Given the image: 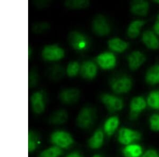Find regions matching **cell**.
<instances>
[{"mask_svg": "<svg viewBox=\"0 0 159 157\" xmlns=\"http://www.w3.org/2000/svg\"><path fill=\"white\" fill-rule=\"evenodd\" d=\"M96 112L90 107H83L76 119V124L79 128L86 130L91 128L94 123Z\"/></svg>", "mask_w": 159, "mask_h": 157, "instance_id": "obj_1", "label": "cell"}, {"mask_svg": "<svg viewBox=\"0 0 159 157\" xmlns=\"http://www.w3.org/2000/svg\"><path fill=\"white\" fill-rule=\"evenodd\" d=\"M50 141L53 146L61 149H66L74 143V139L72 135L63 130H57L51 134Z\"/></svg>", "mask_w": 159, "mask_h": 157, "instance_id": "obj_2", "label": "cell"}, {"mask_svg": "<svg viewBox=\"0 0 159 157\" xmlns=\"http://www.w3.org/2000/svg\"><path fill=\"white\" fill-rule=\"evenodd\" d=\"M142 135L138 131L127 128L120 129L118 134V141L122 145L134 144V143L141 140Z\"/></svg>", "mask_w": 159, "mask_h": 157, "instance_id": "obj_3", "label": "cell"}, {"mask_svg": "<svg viewBox=\"0 0 159 157\" xmlns=\"http://www.w3.org/2000/svg\"><path fill=\"white\" fill-rule=\"evenodd\" d=\"M92 29L93 32L99 36H106L111 31L110 26L106 18L102 15H96L92 21Z\"/></svg>", "mask_w": 159, "mask_h": 157, "instance_id": "obj_4", "label": "cell"}, {"mask_svg": "<svg viewBox=\"0 0 159 157\" xmlns=\"http://www.w3.org/2000/svg\"><path fill=\"white\" fill-rule=\"evenodd\" d=\"M67 41L69 45L76 50H83L86 49L89 45L87 37L77 31H72L69 33Z\"/></svg>", "mask_w": 159, "mask_h": 157, "instance_id": "obj_5", "label": "cell"}, {"mask_svg": "<svg viewBox=\"0 0 159 157\" xmlns=\"http://www.w3.org/2000/svg\"><path fill=\"white\" fill-rule=\"evenodd\" d=\"M100 99L109 112L111 113L121 110L124 107V102L121 98L109 94H103Z\"/></svg>", "mask_w": 159, "mask_h": 157, "instance_id": "obj_6", "label": "cell"}, {"mask_svg": "<svg viewBox=\"0 0 159 157\" xmlns=\"http://www.w3.org/2000/svg\"><path fill=\"white\" fill-rule=\"evenodd\" d=\"M42 57L47 61H57L63 58L65 55L64 51L58 46L47 45L42 51Z\"/></svg>", "mask_w": 159, "mask_h": 157, "instance_id": "obj_7", "label": "cell"}, {"mask_svg": "<svg viewBox=\"0 0 159 157\" xmlns=\"http://www.w3.org/2000/svg\"><path fill=\"white\" fill-rule=\"evenodd\" d=\"M133 86L132 80L128 76H121L112 81L111 87L114 92L124 94L129 92Z\"/></svg>", "mask_w": 159, "mask_h": 157, "instance_id": "obj_8", "label": "cell"}, {"mask_svg": "<svg viewBox=\"0 0 159 157\" xmlns=\"http://www.w3.org/2000/svg\"><path fill=\"white\" fill-rule=\"evenodd\" d=\"M80 98V92L75 88L64 89L59 94V99L64 104H74L79 101Z\"/></svg>", "mask_w": 159, "mask_h": 157, "instance_id": "obj_9", "label": "cell"}, {"mask_svg": "<svg viewBox=\"0 0 159 157\" xmlns=\"http://www.w3.org/2000/svg\"><path fill=\"white\" fill-rule=\"evenodd\" d=\"M31 104L33 112L35 114L43 113L46 108L45 94L42 91L34 93L31 96Z\"/></svg>", "mask_w": 159, "mask_h": 157, "instance_id": "obj_10", "label": "cell"}, {"mask_svg": "<svg viewBox=\"0 0 159 157\" xmlns=\"http://www.w3.org/2000/svg\"><path fill=\"white\" fill-rule=\"evenodd\" d=\"M147 107V102L141 96L135 97L132 99L130 104V119H137L139 114Z\"/></svg>", "mask_w": 159, "mask_h": 157, "instance_id": "obj_11", "label": "cell"}, {"mask_svg": "<svg viewBox=\"0 0 159 157\" xmlns=\"http://www.w3.org/2000/svg\"><path fill=\"white\" fill-rule=\"evenodd\" d=\"M96 61L100 67L103 69H110L115 67L116 58L111 52H105L99 55Z\"/></svg>", "mask_w": 159, "mask_h": 157, "instance_id": "obj_12", "label": "cell"}, {"mask_svg": "<svg viewBox=\"0 0 159 157\" xmlns=\"http://www.w3.org/2000/svg\"><path fill=\"white\" fill-rule=\"evenodd\" d=\"M129 67L132 71H136L146 61V57L139 51H134L127 57Z\"/></svg>", "mask_w": 159, "mask_h": 157, "instance_id": "obj_13", "label": "cell"}, {"mask_svg": "<svg viewBox=\"0 0 159 157\" xmlns=\"http://www.w3.org/2000/svg\"><path fill=\"white\" fill-rule=\"evenodd\" d=\"M80 72L82 77L87 80H92L97 75V67L93 62L86 61L82 64Z\"/></svg>", "mask_w": 159, "mask_h": 157, "instance_id": "obj_14", "label": "cell"}, {"mask_svg": "<svg viewBox=\"0 0 159 157\" xmlns=\"http://www.w3.org/2000/svg\"><path fill=\"white\" fill-rule=\"evenodd\" d=\"M104 131L101 129H98L93 134L88 141L89 148L92 149H98L101 148L104 143Z\"/></svg>", "mask_w": 159, "mask_h": 157, "instance_id": "obj_15", "label": "cell"}, {"mask_svg": "<svg viewBox=\"0 0 159 157\" xmlns=\"http://www.w3.org/2000/svg\"><path fill=\"white\" fill-rule=\"evenodd\" d=\"M149 10V4L146 1H134L130 5V11L133 14L145 16L148 14Z\"/></svg>", "mask_w": 159, "mask_h": 157, "instance_id": "obj_16", "label": "cell"}, {"mask_svg": "<svg viewBox=\"0 0 159 157\" xmlns=\"http://www.w3.org/2000/svg\"><path fill=\"white\" fill-rule=\"evenodd\" d=\"M69 115L66 111L60 109L55 111L51 114L49 118V122L52 125H61L67 122Z\"/></svg>", "mask_w": 159, "mask_h": 157, "instance_id": "obj_17", "label": "cell"}, {"mask_svg": "<svg viewBox=\"0 0 159 157\" xmlns=\"http://www.w3.org/2000/svg\"><path fill=\"white\" fill-rule=\"evenodd\" d=\"M142 40L148 48L153 50L159 48V40L155 33L150 30H147L143 33Z\"/></svg>", "mask_w": 159, "mask_h": 157, "instance_id": "obj_18", "label": "cell"}, {"mask_svg": "<svg viewBox=\"0 0 159 157\" xmlns=\"http://www.w3.org/2000/svg\"><path fill=\"white\" fill-rule=\"evenodd\" d=\"M47 74V76L51 80L54 81H58L65 76V69L61 65H53L48 69Z\"/></svg>", "mask_w": 159, "mask_h": 157, "instance_id": "obj_19", "label": "cell"}, {"mask_svg": "<svg viewBox=\"0 0 159 157\" xmlns=\"http://www.w3.org/2000/svg\"><path fill=\"white\" fill-rule=\"evenodd\" d=\"M119 124V118L116 116H111L105 122L103 126V131L109 137L112 136L116 132Z\"/></svg>", "mask_w": 159, "mask_h": 157, "instance_id": "obj_20", "label": "cell"}, {"mask_svg": "<svg viewBox=\"0 0 159 157\" xmlns=\"http://www.w3.org/2000/svg\"><path fill=\"white\" fill-rule=\"evenodd\" d=\"M146 22L143 20H134L130 23L127 29V34L129 38L135 39L139 36L140 29L144 25Z\"/></svg>", "mask_w": 159, "mask_h": 157, "instance_id": "obj_21", "label": "cell"}, {"mask_svg": "<svg viewBox=\"0 0 159 157\" xmlns=\"http://www.w3.org/2000/svg\"><path fill=\"white\" fill-rule=\"evenodd\" d=\"M122 154L124 157H140L143 154V150L139 145L132 144L123 148Z\"/></svg>", "mask_w": 159, "mask_h": 157, "instance_id": "obj_22", "label": "cell"}, {"mask_svg": "<svg viewBox=\"0 0 159 157\" xmlns=\"http://www.w3.org/2000/svg\"><path fill=\"white\" fill-rule=\"evenodd\" d=\"M108 45L111 50L117 52H122L126 50L129 47V44L120 38H112L109 40Z\"/></svg>", "mask_w": 159, "mask_h": 157, "instance_id": "obj_23", "label": "cell"}, {"mask_svg": "<svg viewBox=\"0 0 159 157\" xmlns=\"http://www.w3.org/2000/svg\"><path fill=\"white\" fill-rule=\"evenodd\" d=\"M145 80L150 85L159 83V64L154 65L147 72Z\"/></svg>", "mask_w": 159, "mask_h": 157, "instance_id": "obj_24", "label": "cell"}, {"mask_svg": "<svg viewBox=\"0 0 159 157\" xmlns=\"http://www.w3.org/2000/svg\"><path fill=\"white\" fill-rule=\"evenodd\" d=\"M64 6L70 10L83 9L90 6V2L85 0H68L64 2Z\"/></svg>", "mask_w": 159, "mask_h": 157, "instance_id": "obj_25", "label": "cell"}, {"mask_svg": "<svg viewBox=\"0 0 159 157\" xmlns=\"http://www.w3.org/2000/svg\"><path fill=\"white\" fill-rule=\"evenodd\" d=\"M63 154V149L53 146L42 151L38 157H60Z\"/></svg>", "mask_w": 159, "mask_h": 157, "instance_id": "obj_26", "label": "cell"}, {"mask_svg": "<svg viewBox=\"0 0 159 157\" xmlns=\"http://www.w3.org/2000/svg\"><path fill=\"white\" fill-rule=\"evenodd\" d=\"M50 27L49 24L46 22H38L32 25L31 30L34 34H43L49 30Z\"/></svg>", "mask_w": 159, "mask_h": 157, "instance_id": "obj_27", "label": "cell"}, {"mask_svg": "<svg viewBox=\"0 0 159 157\" xmlns=\"http://www.w3.org/2000/svg\"><path fill=\"white\" fill-rule=\"evenodd\" d=\"M147 103L151 108L159 109V90L150 93L148 97Z\"/></svg>", "mask_w": 159, "mask_h": 157, "instance_id": "obj_28", "label": "cell"}, {"mask_svg": "<svg viewBox=\"0 0 159 157\" xmlns=\"http://www.w3.org/2000/svg\"><path fill=\"white\" fill-rule=\"evenodd\" d=\"M39 141L36 134L33 131L28 133V152L31 153L34 152L38 148Z\"/></svg>", "mask_w": 159, "mask_h": 157, "instance_id": "obj_29", "label": "cell"}, {"mask_svg": "<svg viewBox=\"0 0 159 157\" xmlns=\"http://www.w3.org/2000/svg\"><path fill=\"white\" fill-rule=\"evenodd\" d=\"M80 68L81 67L78 62H70L67 65V68L66 70L67 76L70 77L76 76L79 71H80Z\"/></svg>", "mask_w": 159, "mask_h": 157, "instance_id": "obj_30", "label": "cell"}, {"mask_svg": "<svg viewBox=\"0 0 159 157\" xmlns=\"http://www.w3.org/2000/svg\"><path fill=\"white\" fill-rule=\"evenodd\" d=\"M39 81L38 72L36 69H33L29 73L28 85L29 88H32L37 85Z\"/></svg>", "mask_w": 159, "mask_h": 157, "instance_id": "obj_31", "label": "cell"}, {"mask_svg": "<svg viewBox=\"0 0 159 157\" xmlns=\"http://www.w3.org/2000/svg\"><path fill=\"white\" fill-rule=\"evenodd\" d=\"M150 128L151 129L155 131H159V116L157 114L152 115L150 119Z\"/></svg>", "mask_w": 159, "mask_h": 157, "instance_id": "obj_32", "label": "cell"}, {"mask_svg": "<svg viewBox=\"0 0 159 157\" xmlns=\"http://www.w3.org/2000/svg\"><path fill=\"white\" fill-rule=\"evenodd\" d=\"M140 157H159V155L156 150L149 149L142 154Z\"/></svg>", "mask_w": 159, "mask_h": 157, "instance_id": "obj_33", "label": "cell"}, {"mask_svg": "<svg viewBox=\"0 0 159 157\" xmlns=\"http://www.w3.org/2000/svg\"><path fill=\"white\" fill-rule=\"evenodd\" d=\"M49 1H36L34 2V4L38 8H43L45 7H46L49 3Z\"/></svg>", "mask_w": 159, "mask_h": 157, "instance_id": "obj_34", "label": "cell"}, {"mask_svg": "<svg viewBox=\"0 0 159 157\" xmlns=\"http://www.w3.org/2000/svg\"><path fill=\"white\" fill-rule=\"evenodd\" d=\"M153 29L154 32L157 34L159 35V14L157 15V17L156 22L154 25Z\"/></svg>", "mask_w": 159, "mask_h": 157, "instance_id": "obj_35", "label": "cell"}, {"mask_svg": "<svg viewBox=\"0 0 159 157\" xmlns=\"http://www.w3.org/2000/svg\"><path fill=\"white\" fill-rule=\"evenodd\" d=\"M65 157H83L81 153L78 151H73L70 152L66 155Z\"/></svg>", "mask_w": 159, "mask_h": 157, "instance_id": "obj_36", "label": "cell"}, {"mask_svg": "<svg viewBox=\"0 0 159 157\" xmlns=\"http://www.w3.org/2000/svg\"><path fill=\"white\" fill-rule=\"evenodd\" d=\"M92 157H103L101 155H99V154H96V155H93Z\"/></svg>", "mask_w": 159, "mask_h": 157, "instance_id": "obj_37", "label": "cell"}, {"mask_svg": "<svg viewBox=\"0 0 159 157\" xmlns=\"http://www.w3.org/2000/svg\"><path fill=\"white\" fill-rule=\"evenodd\" d=\"M154 2H156L157 3L159 4V1H157V0H156V1H154Z\"/></svg>", "mask_w": 159, "mask_h": 157, "instance_id": "obj_38", "label": "cell"}]
</instances>
